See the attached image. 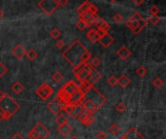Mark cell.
<instances>
[{
	"label": "cell",
	"instance_id": "6da1fadb",
	"mask_svg": "<svg viewBox=\"0 0 166 139\" xmlns=\"http://www.w3.org/2000/svg\"><path fill=\"white\" fill-rule=\"evenodd\" d=\"M62 57L73 67L87 63L91 57V53L84 47L80 40L76 39L62 53Z\"/></svg>",
	"mask_w": 166,
	"mask_h": 139
},
{
	"label": "cell",
	"instance_id": "7a4b0ae2",
	"mask_svg": "<svg viewBox=\"0 0 166 139\" xmlns=\"http://www.w3.org/2000/svg\"><path fill=\"white\" fill-rule=\"evenodd\" d=\"M20 108L21 105L19 102H17L9 94H6L4 98L0 101V110L3 113V117L6 121H8L15 113H17Z\"/></svg>",
	"mask_w": 166,
	"mask_h": 139
},
{
	"label": "cell",
	"instance_id": "3957f363",
	"mask_svg": "<svg viewBox=\"0 0 166 139\" xmlns=\"http://www.w3.org/2000/svg\"><path fill=\"white\" fill-rule=\"evenodd\" d=\"M147 25H148V22L138 12H135L128 20L125 21V25L128 26L136 35L141 33V31L146 28Z\"/></svg>",
	"mask_w": 166,
	"mask_h": 139
},
{
	"label": "cell",
	"instance_id": "277c9868",
	"mask_svg": "<svg viewBox=\"0 0 166 139\" xmlns=\"http://www.w3.org/2000/svg\"><path fill=\"white\" fill-rule=\"evenodd\" d=\"M80 88V85L74 80L68 81L67 83H65L62 87L59 88V91H57V97L61 102L67 104L69 99H70L71 95Z\"/></svg>",
	"mask_w": 166,
	"mask_h": 139
},
{
	"label": "cell",
	"instance_id": "5b68a950",
	"mask_svg": "<svg viewBox=\"0 0 166 139\" xmlns=\"http://www.w3.org/2000/svg\"><path fill=\"white\" fill-rule=\"evenodd\" d=\"M84 91V99H90V101H92L95 104L98 109L101 108L107 102V98L94 86H90L86 88Z\"/></svg>",
	"mask_w": 166,
	"mask_h": 139
},
{
	"label": "cell",
	"instance_id": "8992f818",
	"mask_svg": "<svg viewBox=\"0 0 166 139\" xmlns=\"http://www.w3.org/2000/svg\"><path fill=\"white\" fill-rule=\"evenodd\" d=\"M62 111H65V113L67 114L72 120H76L78 119L80 114L84 111L82 104H65L62 102Z\"/></svg>",
	"mask_w": 166,
	"mask_h": 139
},
{
	"label": "cell",
	"instance_id": "52a82bcc",
	"mask_svg": "<svg viewBox=\"0 0 166 139\" xmlns=\"http://www.w3.org/2000/svg\"><path fill=\"white\" fill-rule=\"evenodd\" d=\"M38 7L41 11L48 15V16H51L53 12L59 8V4H57L56 0H41V1L38 3Z\"/></svg>",
	"mask_w": 166,
	"mask_h": 139
},
{
	"label": "cell",
	"instance_id": "ba28073f",
	"mask_svg": "<svg viewBox=\"0 0 166 139\" xmlns=\"http://www.w3.org/2000/svg\"><path fill=\"white\" fill-rule=\"evenodd\" d=\"M90 64V63H88ZM101 79V74L96 70V68L92 67L90 65V75L87 76V78L86 79V81L82 84L80 85V87L84 90L86 88L90 87V86H94V85L98 82V81Z\"/></svg>",
	"mask_w": 166,
	"mask_h": 139
},
{
	"label": "cell",
	"instance_id": "9c48e42d",
	"mask_svg": "<svg viewBox=\"0 0 166 139\" xmlns=\"http://www.w3.org/2000/svg\"><path fill=\"white\" fill-rule=\"evenodd\" d=\"M35 92L42 100L46 101V100H48L50 98V96L53 94V88L47 83H42L40 86L36 88Z\"/></svg>",
	"mask_w": 166,
	"mask_h": 139
},
{
	"label": "cell",
	"instance_id": "30bf717a",
	"mask_svg": "<svg viewBox=\"0 0 166 139\" xmlns=\"http://www.w3.org/2000/svg\"><path fill=\"white\" fill-rule=\"evenodd\" d=\"M97 34H98V42L101 44L102 47L109 48L114 43V38L108 33V31L97 29Z\"/></svg>",
	"mask_w": 166,
	"mask_h": 139
},
{
	"label": "cell",
	"instance_id": "8fae6325",
	"mask_svg": "<svg viewBox=\"0 0 166 139\" xmlns=\"http://www.w3.org/2000/svg\"><path fill=\"white\" fill-rule=\"evenodd\" d=\"M61 106H62V102L59 99L57 96L53 99H52L51 101L47 104V107L50 109V111L55 115H57V114H59L60 112H62V108H61Z\"/></svg>",
	"mask_w": 166,
	"mask_h": 139
},
{
	"label": "cell",
	"instance_id": "7c38bea8",
	"mask_svg": "<svg viewBox=\"0 0 166 139\" xmlns=\"http://www.w3.org/2000/svg\"><path fill=\"white\" fill-rule=\"evenodd\" d=\"M84 99V91L83 88L80 87L78 90L71 95V97L69 99L67 104H72V105L73 104H82Z\"/></svg>",
	"mask_w": 166,
	"mask_h": 139
},
{
	"label": "cell",
	"instance_id": "4fadbf2b",
	"mask_svg": "<svg viewBox=\"0 0 166 139\" xmlns=\"http://www.w3.org/2000/svg\"><path fill=\"white\" fill-rule=\"evenodd\" d=\"M33 129L38 133L40 139H47L50 136V130L45 126L44 123H38L37 125L33 127Z\"/></svg>",
	"mask_w": 166,
	"mask_h": 139
},
{
	"label": "cell",
	"instance_id": "5bb4252c",
	"mask_svg": "<svg viewBox=\"0 0 166 139\" xmlns=\"http://www.w3.org/2000/svg\"><path fill=\"white\" fill-rule=\"evenodd\" d=\"M79 119V121L83 123L84 126H91L92 123H94L95 121V118L93 117V115H91V114H87L84 111H83L82 113L80 114V116L78 117Z\"/></svg>",
	"mask_w": 166,
	"mask_h": 139
},
{
	"label": "cell",
	"instance_id": "9a60e30c",
	"mask_svg": "<svg viewBox=\"0 0 166 139\" xmlns=\"http://www.w3.org/2000/svg\"><path fill=\"white\" fill-rule=\"evenodd\" d=\"M82 106H83L84 111L87 114L93 115L98 110V108L96 107L95 104L92 101H90V99H84V101L82 102Z\"/></svg>",
	"mask_w": 166,
	"mask_h": 139
},
{
	"label": "cell",
	"instance_id": "2e32d148",
	"mask_svg": "<svg viewBox=\"0 0 166 139\" xmlns=\"http://www.w3.org/2000/svg\"><path fill=\"white\" fill-rule=\"evenodd\" d=\"M119 139H146L141 133L135 129V127H131V129L124 133Z\"/></svg>",
	"mask_w": 166,
	"mask_h": 139
},
{
	"label": "cell",
	"instance_id": "e0dca14e",
	"mask_svg": "<svg viewBox=\"0 0 166 139\" xmlns=\"http://www.w3.org/2000/svg\"><path fill=\"white\" fill-rule=\"evenodd\" d=\"M12 55L16 57V59H24V57L25 56V55H26V50L22 45L19 44V45L16 46V47L13 48Z\"/></svg>",
	"mask_w": 166,
	"mask_h": 139
},
{
	"label": "cell",
	"instance_id": "ac0fdd59",
	"mask_svg": "<svg viewBox=\"0 0 166 139\" xmlns=\"http://www.w3.org/2000/svg\"><path fill=\"white\" fill-rule=\"evenodd\" d=\"M94 25H96V29L99 30H105V31H108L110 29V25L108 22L103 20L101 18H96V20L94 22Z\"/></svg>",
	"mask_w": 166,
	"mask_h": 139
},
{
	"label": "cell",
	"instance_id": "d6986e66",
	"mask_svg": "<svg viewBox=\"0 0 166 139\" xmlns=\"http://www.w3.org/2000/svg\"><path fill=\"white\" fill-rule=\"evenodd\" d=\"M72 126L70 125H68V123H64V125H61L57 126V131L60 133L61 136L63 137H67L69 134L72 132Z\"/></svg>",
	"mask_w": 166,
	"mask_h": 139
},
{
	"label": "cell",
	"instance_id": "ffe728a7",
	"mask_svg": "<svg viewBox=\"0 0 166 139\" xmlns=\"http://www.w3.org/2000/svg\"><path fill=\"white\" fill-rule=\"evenodd\" d=\"M117 55L122 60H126L131 56V52L129 49H127V47L122 46V47L117 52Z\"/></svg>",
	"mask_w": 166,
	"mask_h": 139
},
{
	"label": "cell",
	"instance_id": "44dd1931",
	"mask_svg": "<svg viewBox=\"0 0 166 139\" xmlns=\"http://www.w3.org/2000/svg\"><path fill=\"white\" fill-rule=\"evenodd\" d=\"M87 37L91 43L95 44L96 42H98V34H97V29L95 28H90L87 32Z\"/></svg>",
	"mask_w": 166,
	"mask_h": 139
},
{
	"label": "cell",
	"instance_id": "7402d4cb",
	"mask_svg": "<svg viewBox=\"0 0 166 139\" xmlns=\"http://www.w3.org/2000/svg\"><path fill=\"white\" fill-rule=\"evenodd\" d=\"M69 122V118L66 113H62V112H60L59 114L56 115V125L61 126V125H64V123H68Z\"/></svg>",
	"mask_w": 166,
	"mask_h": 139
},
{
	"label": "cell",
	"instance_id": "603a6c76",
	"mask_svg": "<svg viewBox=\"0 0 166 139\" xmlns=\"http://www.w3.org/2000/svg\"><path fill=\"white\" fill-rule=\"evenodd\" d=\"M131 83V81L129 79V77L127 76L126 74H122L119 78L118 79V84L121 86L122 88H125L129 86V84Z\"/></svg>",
	"mask_w": 166,
	"mask_h": 139
},
{
	"label": "cell",
	"instance_id": "cb8c5ba5",
	"mask_svg": "<svg viewBox=\"0 0 166 139\" xmlns=\"http://www.w3.org/2000/svg\"><path fill=\"white\" fill-rule=\"evenodd\" d=\"M90 2L88 1V0H86V1L83 2L82 4H81L78 7V9H77V13H78L79 16H82L83 14L87 12V11H88V7H90Z\"/></svg>",
	"mask_w": 166,
	"mask_h": 139
},
{
	"label": "cell",
	"instance_id": "d4e9b609",
	"mask_svg": "<svg viewBox=\"0 0 166 139\" xmlns=\"http://www.w3.org/2000/svg\"><path fill=\"white\" fill-rule=\"evenodd\" d=\"M11 88H12V91L15 92L16 94H21L22 91H24V87L22 86V84L20 83V82H15L12 87H11Z\"/></svg>",
	"mask_w": 166,
	"mask_h": 139
},
{
	"label": "cell",
	"instance_id": "484cf974",
	"mask_svg": "<svg viewBox=\"0 0 166 139\" xmlns=\"http://www.w3.org/2000/svg\"><path fill=\"white\" fill-rule=\"evenodd\" d=\"M26 56L28 57V59L29 60H31V61H33V60H35L37 57H38V53L35 51V50L34 49H30L28 52H26V55H25Z\"/></svg>",
	"mask_w": 166,
	"mask_h": 139
},
{
	"label": "cell",
	"instance_id": "4316f807",
	"mask_svg": "<svg viewBox=\"0 0 166 139\" xmlns=\"http://www.w3.org/2000/svg\"><path fill=\"white\" fill-rule=\"evenodd\" d=\"M87 62L90 63V65H91L92 67L96 68V67H98L100 64H101V59H100L99 57H97V56H93L90 60H88Z\"/></svg>",
	"mask_w": 166,
	"mask_h": 139
},
{
	"label": "cell",
	"instance_id": "83f0119b",
	"mask_svg": "<svg viewBox=\"0 0 166 139\" xmlns=\"http://www.w3.org/2000/svg\"><path fill=\"white\" fill-rule=\"evenodd\" d=\"M52 78H53V80L55 81L56 83L59 84V83H60L61 81L63 80L64 77H63L62 73H61V72H59V71H56V72H55V73H53V74Z\"/></svg>",
	"mask_w": 166,
	"mask_h": 139
},
{
	"label": "cell",
	"instance_id": "f1b7e54d",
	"mask_svg": "<svg viewBox=\"0 0 166 139\" xmlns=\"http://www.w3.org/2000/svg\"><path fill=\"white\" fill-rule=\"evenodd\" d=\"M148 21H149L152 25H157L158 22H159L161 21V18L158 17L157 15H150V16L149 17V19H148Z\"/></svg>",
	"mask_w": 166,
	"mask_h": 139
},
{
	"label": "cell",
	"instance_id": "f546056e",
	"mask_svg": "<svg viewBox=\"0 0 166 139\" xmlns=\"http://www.w3.org/2000/svg\"><path fill=\"white\" fill-rule=\"evenodd\" d=\"M136 73H137V75L139 77H141V78H143V77H145L147 75V73H148V70L146 69V67H144L143 65H141V66H139L137 68V70H136Z\"/></svg>",
	"mask_w": 166,
	"mask_h": 139
},
{
	"label": "cell",
	"instance_id": "4dcf8cb0",
	"mask_svg": "<svg viewBox=\"0 0 166 139\" xmlns=\"http://www.w3.org/2000/svg\"><path fill=\"white\" fill-rule=\"evenodd\" d=\"M119 129H119V126L117 125V123H112V125L109 126V131L114 135L118 134L119 132Z\"/></svg>",
	"mask_w": 166,
	"mask_h": 139
},
{
	"label": "cell",
	"instance_id": "1f68e13d",
	"mask_svg": "<svg viewBox=\"0 0 166 139\" xmlns=\"http://www.w3.org/2000/svg\"><path fill=\"white\" fill-rule=\"evenodd\" d=\"M107 83L110 87H116L118 85V78L115 76H110L107 80Z\"/></svg>",
	"mask_w": 166,
	"mask_h": 139
},
{
	"label": "cell",
	"instance_id": "d6a6232c",
	"mask_svg": "<svg viewBox=\"0 0 166 139\" xmlns=\"http://www.w3.org/2000/svg\"><path fill=\"white\" fill-rule=\"evenodd\" d=\"M163 83H164L163 80H162L161 78H159V77H156V78H154L153 81V85L157 88H161L162 86H163Z\"/></svg>",
	"mask_w": 166,
	"mask_h": 139
},
{
	"label": "cell",
	"instance_id": "836d02e7",
	"mask_svg": "<svg viewBox=\"0 0 166 139\" xmlns=\"http://www.w3.org/2000/svg\"><path fill=\"white\" fill-rule=\"evenodd\" d=\"M50 35L53 38V39H57V38H59L60 35H61V31L59 29L57 28H53L51 33H50Z\"/></svg>",
	"mask_w": 166,
	"mask_h": 139
},
{
	"label": "cell",
	"instance_id": "e575fe53",
	"mask_svg": "<svg viewBox=\"0 0 166 139\" xmlns=\"http://www.w3.org/2000/svg\"><path fill=\"white\" fill-rule=\"evenodd\" d=\"M76 26H77V28H78L79 30H84V29H86L87 26V24L84 22L83 20H81V19H79V21L77 22V24H76Z\"/></svg>",
	"mask_w": 166,
	"mask_h": 139
},
{
	"label": "cell",
	"instance_id": "d590c367",
	"mask_svg": "<svg viewBox=\"0 0 166 139\" xmlns=\"http://www.w3.org/2000/svg\"><path fill=\"white\" fill-rule=\"evenodd\" d=\"M126 109V106H125V104L123 103V102H119L117 105H116V110H117L119 113H123V112L125 111Z\"/></svg>",
	"mask_w": 166,
	"mask_h": 139
},
{
	"label": "cell",
	"instance_id": "8d00e7d4",
	"mask_svg": "<svg viewBox=\"0 0 166 139\" xmlns=\"http://www.w3.org/2000/svg\"><path fill=\"white\" fill-rule=\"evenodd\" d=\"M113 20H114L115 22H117V24H121V22H122L123 21H124V18H123V16L122 14L117 13V14H115Z\"/></svg>",
	"mask_w": 166,
	"mask_h": 139
},
{
	"label": "cell",
	"instance_id": "74e56055",
	"mask_svg": "<svg viewBox=\"0 0 166 139\" xmlns=\"http://www.w3.org/2000/svg\"><path fill=\"white\" fill-rule=\"evenodd\" d=\"M8 73V68L6 67L5 64H3L2 62H0V77H3Z\"/></svg>",
	"mask_w": 166,
	"mask_h": 139
},
{
	"label": "cell",
	"instance_id": "f35d334b",
	"mask_svg": "<svg viewBox=\"0 0 166 139\" xmlns=\"http://www.w3.org/2000/svg\"><path fill=\"white\" fill-rule=\"evenodd\" d=\"M88 12H90L92 15H96L98 12V7L96 6L95 4H92L90 3V7H88Z\"/></svg>",
	"mask_w": 166,
	"mask_h": 139
},
{
	"label": "cell",
	"instance_id": "ab89813d",
	"mask_svg": "<svg viewBox=\"0 0 166 139\" xmlns=\"http://www.w3.org/2000/svg\"><path fill=\"white\" fill-rule=\"evenodd\" d=\"M28 138L29 139H40L39 135H38V133L33 129L28 132Z\"/></svg>",
	"mask_w": 166,
	"mask_h": 139
},
{
	"label": "cell",
	"instance_id": "60d3db41",
	"mask_svg": "<svg viewBox=\"0 0 166 139\" xmlns=\"http://www.w3.org/2000/svg\"><path fill=\"white\" fill-rule=\"evenodd\" d=\"M149 12L150 15H158L159 13V9H158V7L153 5V6H150V9H149Z\"/></svg>",
	"mask_w": 166,
	"mask_h": 139
},
{
	"label": "cell",
	"instance_id": "b9f144b4",
	"mask_svg": "<svg viewBox=\"0 0 166 139\" xmlns=\"http://www.w3.org/2000/svg\"><path fill=\"white\" fill-rule=\"evenodd\" d=\"M96 138L97 139H106L107 138V133L105 132V131L100 130L96 133Z\"/></svg>",
	"mask_w": 166,
	"mask_h": 139
},
{
	"label": "cell",
	"instance_id": "7bdbcfd3",
	"mask_svg": "<svg viewBox=\"0 0 166 139\" xmlns=\"http://www.w3.org/2000/svg\"><path fill=\"white\" fill-rule=\"evenodd\" d=\"M56 46L59 49H63V48H65V43L63 40H57L56 43Z\"/></svg>",
	"mask_w": 166,
	"mask_h": 139
},
{
	"label": "cell",
	"instance_id": "ee69618b",
	"mask_svg": "<svg viewBox=\"0 0 166 139\" xmlns=\"http://www.w3.org/2000/svg\"><path fill=\"white\" fill-rule=\"evenodd\" d=\"M69 3V0H57V4L60 7H65L67 6Z\"/></svg>",
	"mask_w": 166,
	"mask_h": 139
},
{
	"label": "cell",
	"instance_id": "f6af8a7d",
	"mask_svg": "<svg viewBox=\"0 0 166 139\" xmlns=\"http://www.w3.org/2000/svg\"><path fill=\"white\" fill-rule=\"evenodd\" d=\"M145 1H146V0H132V2L134 3L135 5H137V6L142 5Z\"/></svg>",
	"mask_w": 166,
	"mask_h": 139
},
{
	"label": "cell",
	"instance_id": "bcb514c9",
	"mask_svg": "<svg viewBox=\"0 0 166 139\" xmlns=\"http://www.w3.org/2000/svg\"><path fill=\"white\" fill-rule=\"evenodd\" d=\"M11 139H24V137H22L20 133H15L13 136L11 137Z\"/></svg>",
	"mask_w": 166,
	"mask_h": 139
},
{
	"label": "cell",
	"instance_id": "7dc6e473",
	"mask_svg": "<svg viewBox=\"0 0 166 139\" xmlns=\"http://www.w3.org/2000/svg\"><path fill=\"white\" fill-rule=\"evenodd\" d=\"M6 95V92H3L2 91H0V101L4 98V96Z\"/></svg>",
	"mask_w": 166,
	"mask_h": 139
},
{
	"label": "cell",
	"instance_id": "c3c4849f",
	"mask_svg": "<svg viewBox=\"0 0 166 139\" xmlns=\"http://www.w3.org/2000/svg\"><path fill=\"white\" fill-rule=\"evenodd\" d=\"M3 120H4V117H3V113L1 112V110H0V123H1Z\"/></svg>",
	"mask_w": 166,
	"mask_h": 139
},
{
	"label": "cell",
	"instance_id": "681fc988",
	"mask_svg": "<svg viewBox=\"0 0 166 139\" xmlns=\"http://www.w3.org/2000/svg\"><path fill=\"white\" fill-rule=\"evenodd\" d=\"M69 139H80V138L77 136V135H72V136L69 138Z\"/></svg>",
	"mask_w": 166,
	"mask_h": 139
},
{
	"label": "cell",
	"instance_id": "f907efd6",
	"mask_svg": "<svg viewBox=\"0 0 166 139\" xmlns=\"http://www.w3.org/2000/svg\"><path fill=\"white\" fill-rule=\"evenodd\" d=\"M3 16H4V13H3V11L0 10V20H1Z\"/></svg>",
	"mask_w": 166,
	"mask_h": 139
},
{
	"label": "cell",
	"instance_id": "816d5d0a",
	"mask_svg": "<svg viewBox=\"0 0 166 139\" xmlns=\"http://www.w3.org/2000/svg\"><path fill=\"white\" fill-rule=\"evenodd\" d=\"M109 1H110V2H112V3H116V2L118 1V0H109Z\"/></svg>",
	"mask_w": 166,
	"mask_h": 139
},
{
	"label": "cell",
	"instance_id": "f5cc1de1",
	"mask_svg": "<svg viewBox=\"0 0 166 139\" xmlns=\"http://www.w3.org/2000/svg\"><path fill=\"white\" fill-rule=\"evenodd\" d=\"M0 139H1V138H0Z\"/></svg>",
	"mask_w": 166,
	"mask_h": 139
}]
</instances>
